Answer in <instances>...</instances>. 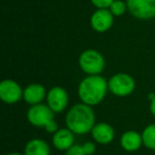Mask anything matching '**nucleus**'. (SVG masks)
I'll use <instances>...</instances> for the list:
<instances>
[{
	"label": "nucleus",
	"mask_w": 155,
	"mask_h": 155,
	"mask_svg": "<svg viewBox=\"0 0 155 155\" xmlns=\"http://www.w3.org/2000/svg\"><path fill=\"white\" fill-rule=\"evenodd\" d=\"M66 127L77 135H84L94 129L96 116L91 106L85 103L74 104L69 108L65 118Z\"/></svg>",
	"instance_id": "f257e3e1"
},
{
	"label": "nucleus",
	"mask_w": 155,
	"mask_h": 155,
	"mask_svg": "<svg viewBox=\"0 0 155 155\" xmlns=\"http://www.w3.org/2000/svg\"><path fill=\"white\" fill-rule=\"evenodd\" d=\"M108 91V81L101 75H87L78 86V95L82 101L89 106L100 104Z\"/></svg>",
	"instance_id": "f03ea898"
},
{
	"label": "nucleus",
	"mask_w": 155,
	"mask_h": 155,
	"mask_svg": "<svg viewBox=\"0 0 155 155\" xmlns=\"http://www.w3.org/2000/svg\"><path fill=\"white\" fill-rule=\"evenodd\" d=\"M79 66L87 75H99L105 67V61L98 50H84L79 56Z\"/></svg>",
	"instance_id": "7ed1b4c3"
},
{
	"label": "nucleus",
	"mask_w": 155,
	"mask_h": 155,
	"mask_svg": "<svg viewBox=\"0 0 155 155\" xmlns=\"http://www.w3.org/2000/svg\"><path fill=\"white\" fill-rule=\"evenodd\" d=\"M135 88V80L127 73H116L108 80V91L116 97H127L134 93Z\"/></svg>",
	"instance_id": "20e7f679"
},
{
	"label": "nucleus",
	"mask_w": 155,
	"mask_h": 155,
	"mask_svg": "<svg viewBox=\"0 0 155 155\" xmlns=\"http://www.w3.org/2000/svg\"><path fill=\"white\" fill-rule=\"evenodd\" d=\"M127 11L139 20L155 18V0H125Z\"/></svg>",
	"instance_id": "39448f33"
},
{
	"label": "nucleus",
	"mask_w": 155,
	"mask_h": 155,
	"mask_svg": "<svg viewBox=\"0 0 155 155\" xmlns=\"http://www.w3.org/2000/svg\"><path fill=\"white\" fill-rule=\"evenodd\" d=\"M54 114L47 104L41 103L30 106L27 112V119L33 127H45L48 122L54 119Z\"/></svg>",
	"instance_id": "423d86ee"
},
{
	"label": "nucleus",
	"mask_w": 155,
	"mask_h": 155,
	"mask_svg": "<svg viewBox=\"0 0 155 155\" xmlns=\"http://www.w3.org/2000/svg\"><path fill=\"white\" fill-rule=\"evenodd\" d=\"M0 99L7 104H15L24 99V89L16 81L3 80L0 83Z\"/></svg>",
	"instance_id": "0eeeda50"
},
{
	"label": "nucleus",
	"mask_w": 155,
	"mask_h": 155,
	"mask_svg": "<svg viewBox=\"0 0 155 155\" xmlns=\"http://www.w3.org/2000/svg\"><path fill=\"white\" fill-rule=\"evenodd\" d=\"M47 105L54 113H63L68 106L69 97L66 89L61 86H54L47 93Z\"/></svg>",
	"instance_id": "6e6552de"
},
{
	"label": "nucleus",
	"mask_w": 155,
	"mask_h": 155,
	"mask_svg": "<svg viewBox=\"0 0 155 155\" xmlns=\"http://www.w3.org/2000/svg\"><path fill=\"white\" fill-rule=\"evenodd\" d=\"M91 27L98 33L107 32L114 24V15L108 9H97L91 16Z\"/></svg>",
	"instance_id": "1a4fd4ad"
},
{
	"label": "nucleus",
	"mask_w": 155,
	"mask_h": 155,
	"mask_svg": "<svg viewBox=\"0 0 155 155\" xmlns=\"http://www.w3.org/2000/svg\"><path fill=\"white\" fill-rule=\"evenodd\" d=\"M91 133L94 140L99 144H108L115 138L114 127L106 122L96 123Z\"/></svg>",
	"instance_id": "9d476101"
},
{
	"label": "nucleus",
	"mask_w": 155,
	"mask_h": 155,
	"mask_svg": "<svg viewBox=\"0 0 155 155\" xmlns=\"http://www.w3.org/2000/svg\"><path fill=\"white\" fill-rule=\"evenodd\" d=\"M46 98H47L46 89L44 85L39 84V83L29 84L24 89V100L30 106L41 104Z\"/></svg>",
	"instance_id": "9b49d317"
},
{
	"label": "nucleus",
	"mask_w": 155,
	"mask_h": 155,
	"mask_svg": "<svg viewBox=\"0 0 155 155\" xmlns=\"http://www.w3.org/2000/svg\"><path fill=\"white\" fill-rule=\"evenodd\" d=\"M52 144L56 150L67 151L74 144V133L68 127L60 129L52 136Z\"/></svg>",
	"instance_id": "f8f14e48"
},
{
	"label": "nucleus",
	"mask_w": 155,
	"mask_h": 155,
	"mask_svg": "<svg viewBox=\"0 0 155 155\" xmlns=\"http://www.w3.org/2000/svg\"><path fill=\"white\" fill-rule=\"evenodd\" d=\"M120 146L127 152L138 151L141 146H143L142 135L133 130L124 132L120 137Z\"/></svg>",
	"instance_id": "ddd939ff"
},
{
	"label": "nucleus",
	"mask_w": 155,
	"mask_h": 155,
	"mask_svg": "<svg viewBox=\"0 0 155 155\" xmlns=\"http://www.w3.org/2000/svg\"><path fill=\"white\" fill-rule=\"evenodd\" d=\"M25 155H50V147L45 140L33 138L27 142L24 151Z\"/></svg>",
	"instance_id": "4468645a"
},
{
	"label": "nucleus",
	"mask_w": 155,
	"mask_h": 155,
	"mask_svg": "<svg viewBox=\"0 0 155 155\" xmlns=\"http://www.w3.org/2000/svg\"><path fill=\"white\" fill-rule=\"evenodd\" d=\"M143 146L149 150L155 151V123L149 124L141 133Z\"/></svg>",
	"instance_id": "2eb2a0df"
},
{
	"label": "nucleus",
	"mask_w": 155,
	"mask_h": 155,
	"mask_svg": "<svg viewBox=\"0 0 155 155\" xmlns=\"http://www.w3.org/2000/svg\"><path fill=\"white\" fill-rule=\"evenodd\" d=\"M108 10L114 15V17H120L127 11V5L123 0H115Z\"/></svg>",
	"instance_id": "dca6fc26"
},
{
	"label": "nucleus",
	"mask_w": 155,
	"mask_h": 155,
	"mask_svg": "<svg viewBox=\"0 0 155 155\" xmlns=\"http://www.w3.org/2000/svg\"><path fill=\"white\" fill-rule=\"evenodd\" d=\"M115 0H91V5L97 9H108Z\"/></svg>",
	"instance_id": "f3484780"
},
{
	"label": "nucleus",
	"mask_w": 155,
	"mask_h": 155,
	"mask_svg": "<svg viewBox=\"0 0 155 155\" xmlns=\"http://www.w3.org/2000/svg\"><path fill=\"white\" fill-rule=\"evenodd\" d=\"M65 155H86L83 150L82 144H73L70 149L66 151Z\"/></svg>",
	"instance_id": "a211bd4d"
},
{
	"label": "nucleus",
	"mask_w": 155,
	"mask_h": 155,
	"mask_svg": "<svg viewBox=\"0 0 155 155\" xmlns=\"http://www.w3.org/2000/svg\"><path fill=\"white\" fill-rule=\"evenodd\" d=\"M83 150L86 155H94L96 152V143L91 141H86L82 144Z\"/></svg>",
	"instance_id": "6ab92c4d"
},
{
	"label": "nucleus",
	"mask_w": 155,
	"mask_h": 155,
	"mask_svg": "<svg viewBox=\"0 0 155 155\" xmlns=\"http://www.w3.org/2000/svg\"><path fill=\"white\" fill-rule=\"evenodd\" d=\"M45 130L48 132V133H50V134H54V133H56V132L58 131V122H56L55 120H51L50 122H48L47 123V125L45 127Z\"/></svg>",
	"instance_id": "aec40b11"
},
{
	"label": "nucleus",
	"mask_w": 155,
	"mask_h": 155,
	"mask_svg": "<svg viewBox=\"0 0 155 155\" xmlns=\"http://www.w3.org/2000/svg\"><path fill=\"white\" fill-rule=\"evenodd\" d=\"M149 108H150V113L155 117V97H153V99H151Z\"/></svg>",
	"instance_id": "412c9836"
},
{
	"label": "nucleus",
	"mask_w": 155,
	"mask_h": 155,
	"mask_svg": "<svg viewBox=\"0 0 155 155\" xmlns=\"http://www.w3.org/2000/svg\"><path fill=\"white\" fill-rule=\"evenodd\" d=\"M7 155H25V154H21V153L19 152H12V153H9V154Z\"/></svg>",
	"instance_id": "4be33fe9"
}]
</instances>
